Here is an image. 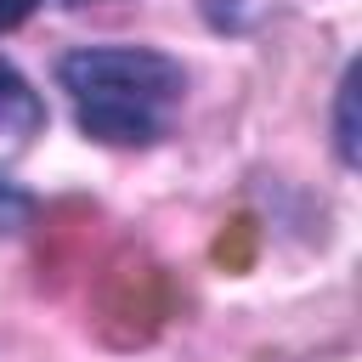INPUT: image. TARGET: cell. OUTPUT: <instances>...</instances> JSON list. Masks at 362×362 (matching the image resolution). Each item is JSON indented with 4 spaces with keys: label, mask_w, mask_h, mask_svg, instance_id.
Returning a JSON list of instances; mask_svg holds the SVG:
<instances>
[{
    "label": "cell",
    "mask_w": 362,
    "mask_h": 362,
    "mask_svg": "<svg viewBox=\"0 0 362 362\" xmlns=\"http://www.w3.org/2000/svg\"><path fill=\"white\" fill-rule=\"evenodd\" d=\"M187 62L164 45H74L57 57V90L74 107V124L96 147H158L175 130V113L187 102Z\"/></svg>",
    "instance_id": "6da1fadb"
},
{
    "label": "cell",
    "mask_w": 362,
    "mask_h": 362,
    "mask_svg": "<svg viewBox=\"0 0 362 362\" xmlns=\"http://www.w3.org/2000/svg\"><path fill=\"white\" fill-rule=\"evenodd\" d=\"M356 79H362V62L351 57L334 79V107H328V147H334V164L339 170H356L362 164V124H356Z\"/></svg>",
    "instance_id": "7a4b0ae2"
},
{
    "label": "cell",
    "mask_w": 362,
    "mask_h": 362,
    "mask_svg": "<svg viewBox=\"0 0 362 362\" xmlns=\"http://www.w3.org/2000/svg\"><path fill=\"white\" fill-rule=\"evenodd\" d=\"M45 124H51L45 96L28 85V74H23V68H11V62L0 57V130L23 136V141L34 147V136H45Z\"/></svg>",
    "instance_id": "3957f363"
},
{
    "label": "cell",
    "mask_w": 362,
    "mask_h": 362,
    "mask_svg": "<svg viewBox=\"0 0 362 362\" xmlns=\"http://www.w3.org/2000/svg\"><path fill=\"white\" fill-rule=\"evenodd\" d=\"M28 153V141H17L11 130H0V238H17L34 215H40V198L17 181V170H11V158H23Z\"/></svg>",
    "instance_id": "277c9868"
},
{
    "label": "cell",
    "mask_w": 362,
    "mask_h": 362,
    "mask_svg": "<svg viewBox=\"0 0 362 362\" xmlns=\"http://www.w3.org/2000/svg\"><path fill=\"white\" fill-rule=\"evenodd\" d=\"M198 17H204L209 34L243 40V34H255L272 17V0H198Z\"/></svg>",
    "instance_id": "5b68a950"
},
{
    "label": "cell",
    "mask_w": 362,
    "mask_h": 362,
    "mask_svg": "<svg viewBox=\"0 0 362 362\" xmlns=\"http://www.w3.org/2000/svg\"><path fill=\"white\" fill-rule=\"evenodd\" d=\"M40 6H45V0H0V34H17Z\"/></svg>",
    "instance_id": "8992f818"
},
{
    "label": "cell",
    "mask_w": 362,
    "mask_h": 362,
    "mask_svg": "<svg viewBox=\"0 0 362 362\" xmlns=\"http://www.w3.org/2000/svg\"><path fill=\"white\" fill-rule=\"evenodd\" d=\"M62 6H96V0H62Z\"/></svg>",
    "instance_id": "52a82bcc"
}]
</instances>
